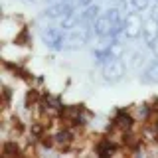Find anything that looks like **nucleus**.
I'll return each mask as SVG.
<instances>
[{"label":"nucleus","instance_id":"nucleus-1","mask_svg":"<svg viewBox=\"0 0 158 158\" xmlns=\"http://www.w3.org/2000/svg\"><path fill=\"white\" fill-rule=\"evenodd\" d=\"M101 73H103L105 83L115 85V83L123 81V77H125V73H127V63L123 61V57H111V59H107V61L103 63Z\"/></svg>","mask_w":158,"mask_h":158},{"label":"nucleus","instance_id":"nucleus-2","mask_svg":"<svg viewBox=\"0 0 158 158\" xmlns=\"http://www.w3.org/2000/svg\"><path fill=\"white\" fill-rule=\"evenodd\" d=\"M142 26H144V20L142 16L136 12V10H131V12L125 16L123 20V36L128 40H136L142 36Z\"/></svg>","mask_w":158,"mask_h":158},{"label":"nucleus","instance_id":"nucleus-3","mask_svg":"<svg viewBox=\"0 0 158 158\" xmlns=\"http://www.w3.org/2000/svg\"><path fill=\"white\" fill-rule=\"evenodd\" d=\"M89 38H91L89 28L79 24V26L69 30V34H65V49H79V48L87 46Z\"/></svg>","mask_w":158,"mask_h":158},{"label":"nucleus","instance_id":"nucleus-4","mask_svg":"<svg viewBox=\"0 0 158 158\" xmlns=\"http://www.w3.org/2000/svg\"><path fill=\"white\" fill-rule=\"evenodd\" d=\"M142 42L146 48L154 49L158 46V16L156 10H152V14L144 18V26H142Z\"/></svg>","mask_w":158,"mask_h":158},{"label":"nucleus","instance_id":"nucleus-5","mask_svg":"<svg viewBox=\"0 0 158 158\" xmlns=\"http://www.w3.org/2000/svg\"><path fill=\"white\" fill-rule=\"evenodd\" d=\"M63 28H56V26H48V28H44L42 30V42L46 44L48 48H52V49H63L65 48V34L61 32Z\"/></svg>","mask_w":158,"mask_h":158},{"label":"nucleus","instance_id":"nucleus-6","mask_svg":"<svg viewBox=\"0 0 158 158\" xmlns=\"http://www.w3.org/2000/svg\"><path fill=\"white\" fill-rule=\"evenodd\" d=\"M71 10H75L73 6H69V4L65 2H61L59 0L57 4H53V6H49L48 10H44V14H42V18H49V20H61L65 14H69Z\"/></svg>","mask_w":158,"mask_h":158},{"label":"nucleus","instance_id":"nucleus-7","mask_svg":"<svg viewBox=\"0 0 158 158\" xmlns=\"http://www.w3.org/2000/svg\"><path fill=\"white\" fill-rule=\"evenodd\" d=\"M140 83H144V85H156L158 83V57L156 61L148 63L146 69L140 73Z\"/></svg>","mask_w":158,"mask_h":158},{"label":"nucleus","instance_id":"nucleus-8","mask_svg":"<svg viewBox=\"0 0 158 158\" xmlns=\"http://www.w3.org/2000/svg\"><path fill=\"white\" fill-rule=\"evenodd\" d=\"M99 12H101V8L95 6V4H89L81 10V24L83 26H93V22L97 20Z\"/></svg>","mask_w":158,"mask_h":158},{"label":"nucleus","instance_id":"nucleus-9","mask_svg":"<svg viewBox=\"0 0 158 158\" xmlns=\"http://www.w3.org/2000/svg\"><path fill=\"white\" fill-rule=\"evenodd\" d=\"M59 24H61L63 30H71L81 24V12H77V10H71L69 14H65L61 20H59Z\"/></svg>","mask_w":158,"mask_h":158},{"label":"nucleus","instance_id":"nucleus-10","mask_svg":"<svg viewBox=\"0 0 158 158\" xmlns=\"http://www.w3.org/2000/svg\"><path fill=\"white\" fill-rule=\"evenodd\" d=\"M95 152L99 156H111L115 152V144H113V140H99L95 146Z\"/></svg>","mask_w":158,"mask_h":158},{"label":"nucleus","instance_id":"nucleus-11","mask_svg":"<svg viewBox=\"0 0 158 158\" xmlns=\"http://www.w3.org/2000/svg\"><path fill=\"white\" fill-rule=\"evenodd\" d=\"M113 123H115L117 127H121V128L127 131V128H131V125H132V117L128 115L127 111H118L115 115V121H113Z\"/></svg>","mask_w":158,"mask_h":158},{"label":"nucleus","instance_id":"nucleus-12","mask_svg":"<svg viewBox=\"0 0 158 158\" xmlns=\"http://www.w3.org/2000/svg\"><path fill=\"white\" fill-rule=\"evenodd\" d=\"M71 140H73V135H71V131H67V128L65 131H59L57 135L53 136V142H56L57 146H63V148L71 144Z\"/></svg>","mask_w":158,"mask_h":158},{"label":"nucleus","instance_id":"nucleus-13","mask_svg":"<svg viewBox=\"0 0 158 158\" xmlns=\"http://www.w3.org/2000/svg\"><path fill=\"white\" fill-rule=\"evenodd\" d=\"M20 154V148L16 142H12V140H6L4 142V146H2V156H16Z\"/></svg>","mask_w":158,"mask_h":158},{"label":"nucleus","instance_id":"nucleus-14","mask_svg":"<svg viewBox=\"0 0 158 158\" xmlns=\"http://www.w3.org/2000/svg\"><path fill=\"white\" fill-rule=\"evenodd\" d=\"M150 6V0H131V10H136V12H144Z\"/></svg>","mask_w":158,"mask_h":158},{"label":"nucleus","instance_id":"nucleus-15","mask_svg":"<svg viewBox=\"0 0 158 158\" xmlns=\"http://www.w3.org/2000/svg\"><path fill=\"white\" fill-rule=\"evenodd\" d=\"M128 61H131V63H128V67H131V69H136L138 65H140V63L142 61H144V56H142V53H132V57L131 59H128Z\"/></svg>","mask_w":158,"mask_h":158},{"label":"nucleus","instance_id":"nucleus-16","mask_svg":"<svg viewBox=\"0 0 158 158\" xmlns=\"http://www.w3.org/2000/svg\"><path fill=\"white\" fill-rule=\"evenodd\" d=\"M136 117L138 118H146L148 117V113H150V107H148V105H140V107H136Z\"/></svg>","mask_w":158,"mask_h":158},{"label":"nucleus","instance_id":"nucleus-17","mask_svg":"<svg viewBox=\"0 0 158 158\" xmlns=\"http://www.w3.org/2000/svg\"><path fill=\"white\" fill-rule=\"evenodd\" d=\"M91 4V0H77V8H85Z\"/></svg>","mask_w":158,"mask_h":158},{"label":"nucleus","instance_id":"nucleus-18","mask_svg":"<svg viewBox=\"0 0 158 158\" xmlns=\"http://www.w3.org/2000/svg\"><path fill=\"white\" fill-rule=\"evenodd\" d=\"M8 101H10V89L4 87V103H8Z\"/></svg>","mask_w":158,"mask_h":158},{"label":"nucleus","instance_id":"nucleus-19","mask_svg":"<svg viewBox=\"0 0 158 158\" xmlns=\"http://www.w3.org/2000/svg\"><path fill=\"white\" fill-rule=\"evenodd\" d=\"M61 2H65V4H69V6H73V8H77V0H61Z\"/></svg>","mask_w":158,"mask_h":158},{"label":"nucleus","instance_id":"nucleus-20","mask_svg":"<svg viewBox=\"0 0 158 158\" xmlns=\"http://www.w3.org/2000/svg\"><path fill=\"white\" fill-rule=\"evenodd\" d=\"M154 53H156V57H158V46H156V48H154Z\"/></svg>","mask_w":158,"mask_h":158},{"label":"nucleus","instance_id":"nucleus-21","mask_svg":"<svg viewBox=\"0 0 158 158\" xmlns=\"http://www.w3.org/2000/svg\"><path fill=\"white\" fill-rule=\"evenodd\" d=\"M46 2H48V0H46Z\"/></svg>","mask_w":158,"mask_h":158},{"label":"nucleus","instance_id":"nucleus-22","mask_svg":"<svg viewBox=\"0 0 158 158\" xmlns=\"http://www.w3.org/2000/svg\"><path fill=\"white\" fill-rule=\"evenodd\" d=\"M156 2H158V0H156Z\"/></svg>","mask_w":158,"mask_h":158}]
</instances>
